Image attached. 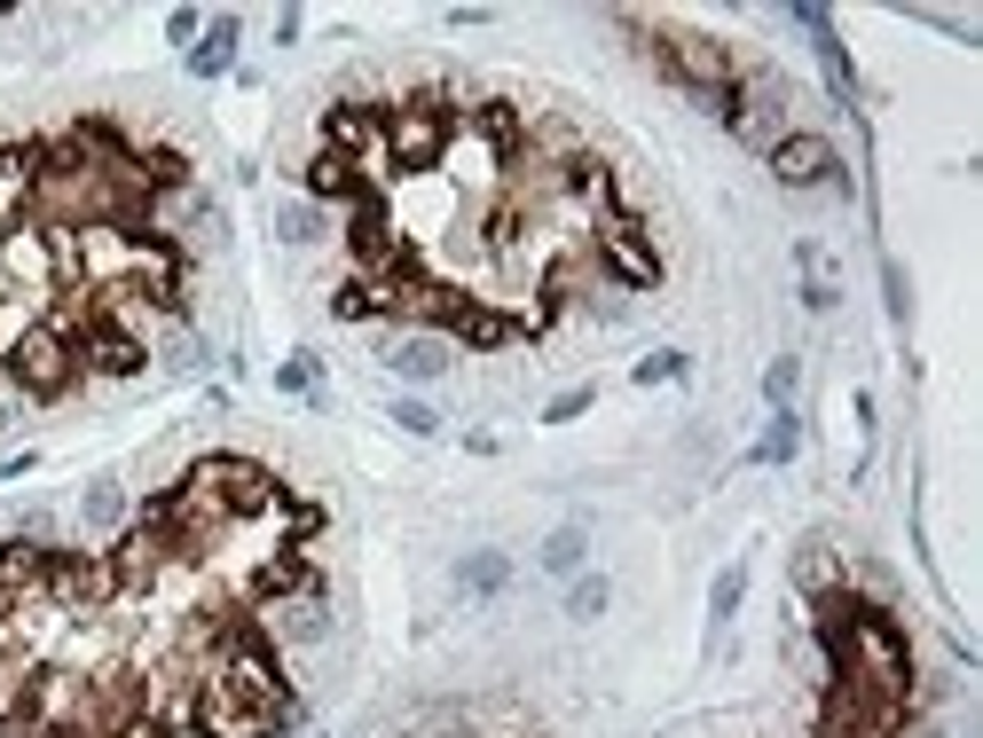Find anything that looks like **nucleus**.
<instances>
[{
	"instance_id": "f257e3e1",
	"label": "nucleus",
	"mask_w": 983,
	"mask_h": 738,
	"mask_svg": "<svg viewBox=\"0 0 983 738\" xmlns=\"http://www.w3.org/2000/svg\"><path fill=\"white\" fill-rule=\"evenodd\" d=\"M0 378H9L24 400H55V393H72L79 385V361H72V339H63L55 322L40 330H24V339L9 346V361H0Z\"/></svg>"
},
{
	"instance_id": "f03ea898",
	"label": "nucleus",
	"mask_w": 983,
	"mask_h": 738,
	"mask_svg": "<svg viewBox=\"0 0 983 738\" xmlns=\"http://www.w3.org/2000/svg\"><path fill=\"white\" fill-rule=\"evenodd\" d=\"M764 157H771V174H779L786 189H849V181H842V157H834V142H827L818 126H786Z\"/></svg>"
},
{
	"instance_id": "7ed1b4c3",
	"label": "nucleus",
	"mask_w": 983,
	"mask_h": 738,
	"mask_svg": "<svg viewBox=\"0 0 983 738\" xmlns=\"http://www.w3.org/2000/svg\"><path fill=\"white\" fill-rule=\"evenodd\" d=\"M378 354H386V369H402V378H441L456 361V339H441V330H393Z\"/></svg>"
},
{
	"instance_id": "20e7f679",
	"label": "nucleus",
	"mask_w": 983,
	"mask_h": 738,
	"mask_svg": "<svg viewBox=\"0 0 983 738\" xmlns=\"http://www.w3.org/2000/svg\"><path fill=\"white\" fill-rule=\"evenodd\" d=\"M237 31H244L237 16H213L205 31H197V48H189V72L197 79H220L228 63H237Z\"/></svg>"
},
{
	"instance_id": "39448f33",
	"label": "nucleus",
	"mask_w": 983,
	"mask_h": 738,
	"mask_svg": "<svg viewBox=\"0 0 983 738\" xmlns=\"http://www.w3.org/2000/svg\"><path fill=\"white\" fill-rule=\"evenodd\" d=\"M323 228H331V213L307 205V196H283V205H276V237L283 244H323Z\"/></svg>"
},
{
	"instance_id": "423d86ee",
	"label": "nucleus",
	"mask_w": 983,
	"mask_h": 738,
	"mask_svg": "<svg viewBox=\"0 0 983 738\" xmlns=\"http://www.w3.org/2000/svg\"><path fill=\"white\" fill-rule=\"evenodd\" d=\"M582 558H590V526L567 519V526L543 543V574H582Z\"/></svg>"
},
{
	"instance_id": "0eeeda50",
	"label": "nucleus",
	"mask_w": 983,
	"mask_h": 738,
	"mask_svg": "<svg viewBox=\"0 0 983 738\" xmlns=\"http://www.w3.org/2000/svg\"><path fill=\"white\" fill-rule=\"evenodd\" d=\"M456 582H465L472 597H496V589L512 582V558H504V550H472L465 565H456Z\"/></svg>"
},
{
	"instance_id": "6e6552de",
	"label": "nucleus",
	"mask_w": 983,
	"mask_h": 738,
	"mask_svg": "<svg viewBox=\"0 0 983 738\" xmlns=\"http://www.w3.org/2000/svg\"><path fill=\"white\" fill-rule=\"evenodd\" d=\"M795 448H803V417H795V409H779V417H771V432L756 441V463H786Z\"/></svg>"
},
{
	"instance_id": "1a4fd4ad",
	"label": "nucleus",
	"mask_w": 983,
	"mask_h": 738,
	"mask_svg": "<svg viewBox=\"0 0 983 738\" xmlns=\"http://www.w3.org/2000/svg\"><path fill=\"white\" fill-rule=\"evenodd\" d=\"M79 519H87L94 534H103V526H118V519H126V495H118L111 480H94V487L79 495Z\"/></svg>"
},
{
	"instance_id": "9d476101",
	"label": "nucleus",
	"mask_w": 983,
	"mask_h": 738,
	"mask_svg": "<svg viewBox=\"0 0 983 738\" xmlns=\"http://www.w3.org/2000/svg\"><path fill=\"white\" fill-rule=\"evenodd\" d=\"M606 597H614V589H606V574H582V582L567 589V613H575V621H598V613H606Z\"/></svg>"
},
{
	"instance_id": "9b49d317",
	"label": "nucleus",
	"mask_w": 983,
	"mask_h": 738,
	"mask_svg": "<svg viewBox=\"0 0 983 738\" xmlns=\"http://www.w3.org/2000/svg\"><path fill=\"white\" fill-rule=\"evenodd\" d=\"M795 385H803V361H795V354H779V361L764 369V393H771V409H786V400H795Z\"/></svg>"
},
{
	"instance_id": "f8f14e48",
	"label": "nucleus",
	"mask_w": 983,
	"mask_h": 738,
	"mask_svg": "<svg viewBox=\"0 0 983 738\" xmlns=\"http://www.w3.org/2000/svg\"><path fill=\"white\" fill-rule=\"evenodd\" d=\"M740 597H747V574H740V565H724V574H716V589H708V613H716V621H732V613H740Z\"/></svg>"
},
{
	"instance_id": "ddd939ff",
	"label": "nucleus",
	"mask_w": 983,
	"mask_h": 738,
	"mask_svg": "<svg viewBox=\"0 0 983 738\" xmlns=\"http://www.w3.org/2000/svg\"><path fill=\"white\" fill-rule=\"evenodd\" d=\"M630 378H638V385H677V378H684V354H669V346H661V354H645Z\"/></svg>"
},
{
	"instance_id": "4468645a",
	"label": "nucleus",
	"mask_w": 983,
	"mask_h": 738,
	"mask_svg": "<svg viewBox=\"0 0 983 738\" xmlns=\"http://www.w3.org/2000/svg\"><path fill=\"white\" fill-rule=\"evenodd\" d=\"M393 424H402V432H417V441H433V432H441V417L425 409V400H393Z\"/></svg>"
},
{
	"instance_id": "2eb2a0df",
	"label": "nucleus",
	"mask_w": 983,
	"mask_h": 738,
	"mask_svg": "<svg viewBox=\"0 0 983 738\" xmlns=\"http://www.w3.org/2000/svg\"><path fill=\"white\" fill-rule=\"evenodd\" d=\"M803 307H810V315H834V307H842V291H834L827 276H810V283H803Z\"/></svg>"
},
{
	"instance_id": "dca6fc26",
	"label": "nucleus",
	"mask_w": 983,
	"mask_h": 738,
	"mask_svg": "<svg viewBox=\"0 0 983 738\" xmlns=\"http://www.w3.org/2000/svg\"><path fill=\"white\" fill-rule=\"evenodd\" d=\"M276 385H283V393H315V361H307V354H300V361H283V369H276Z\"/></svg>"
},
{
	"instance_id": "f3484780",
	"label": "nucleus",
	"mask_w": 983,
	"mask_h": 738,
	"mask_svg": "<svg viewBox=\"0 0 983 738\" xmlns=\"http://www.w3.org/2000/svg\"><path fill=\"white\" fill-rule=\"evenodd\" d=\"M582 409H590V385L559 393V400H551V409H543V424H567V417H582Z\"/></svg>"
},
{
	"instance_id": "a211bd4d",
	"label": "nucleus",
	"mask_w": 983,
	"mask_h": 738,
	"mask_svg": "<svg viewBox=\"0 0 983 738\" xmlns=\"http://www.w3.org/2000/svg\"><path fill=\"white\" fill-rule=\"evenodd\" d=\"M197 31H205V16H197V9H174V16H166V40H197Z\"/></svg>"
},
{
	"instance_id": "6ab92c4d",
	"label": "nucleus",
	"mask_w": 983,
	"mask_h": 738,
	"mask_svg": "<svg viewBox=\"0 0 983 738\" xmlns=\"http://www.w3.org/2000/svg\"><path fill=\"white\" fill-rule=\"evenodd\" d=\"M24 472V456H0V480H16Z\"/></svg>"
}]
</instances>
